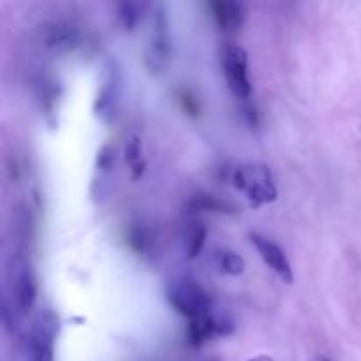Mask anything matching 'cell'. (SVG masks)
Listing matches in <instances>:
<instances>
[{
	"instance_id": "1",
	"label": "cell",
	"mask_w": 361,
	"mask_h": 361,
	"mask_svg": "<svg viewBox=\"0 0 361 361\" xmlns=\"http://www.w3.org/2000/svg\"><path fill=\"white\" fill-rule=\"evenodd\" d=\"M231 182L236 190L245 194L250 205L259 208L263 205L277 201L279 190L272 171L265 164H243L233 171Z\"/></svg>"
},
{
	"instance_id": "2",
	"label": "cell",
	"mask_w": 361,
	"mask_h": 361,
	"mask_svg": "<svg viewBox=\"0 0 361 361\" xmlns=\"http://www.w3.org/2000/svg\"><path fill=\"white\" fill-rule=\"evenodd\" d=\"M168 303L189 321L206 316L213 310V300L208 291L189 277L175 279L166 287Z\"/></svg>"
},
{
	"instance_id": "3",
	"label": "cell",
	"mask_w": 361,
	"mask_h": 361,
	"mask_svg": "<svg viewBox=\"0 0 361 361\" xmlns=\"http://www.w3.org/2000/svg\"><path fill=\"white\" fill-rule=\"evenodd\" d=\"M59 328V316L49 309L41 310L32 321L25 339V361H55Z\"/></svg>"
},
{
	"instance_id": "4",
	"label": "cell",
	"mask_w": 361,
	"mask_h": 361,
	"mask_svg": "<svg viewBox=\"0 0 361 361\" xmlns=\"http://www.w3.org/2000/svg\"><path fill=\"white\" fill-rule=\"evenodd\" d=\"M220 68L227 86L233 95L247 101L252 95V85L249 78V55L242 46L229 45L220 53Z\"/></svg>"
},
{
	"instance_id": "5",
	"label": "cell",
	"mask_w": 361,
	"mask_h": 361,
	"mask_svg": "<svg viewBox=\"0 0 361 361\" xmlns=\"http://www.w3.org/2000/svg\"><path fill=\"white\" fill-rule=\"evenodd\" d=\"M123 78L118 63L108 62L102 72L101 86L97 90L95 102H93V113L102 122L112 123L118 115L120 102H122Z\"/></svg>"
},
{
	"instance_id": "6",
	"label": "cell",
	"mask_w": 361,
	"mask_h": 361,
	"mask_svg": "<svg viewBox=\"0 0 361 361\" xmlns=\"http://www.w3.org/2000/svg\"><path fill=\"white\" fill-rule=\"evenodd\" d=\"M9 282H11L13 305L20 314L30 312L38 302V280L34 270L23 256H15L9 265Z\"/></svg>"
},
{
	"instance_id": "7",
	"label": "cell",
	"mask_w": 361,
	"mask_h": 361,
	"mask_svg": "<svg viewBox=\"0 0 361 361\" xmlns=\"http://www.w3.org/2000/svg\"><path fill=\"white\" fill-rule=\"evenodd\" d=\"M171 60V36H169L168 15L162 6H159L153 15V30L150 38L148 49H146L145 63L150 72L159 75L168 68Z\"/></svg>"
},
{
	"instance_id": "8",
	"label": "cell",
	"mask_w": 361,
	"mask_h": 361,
	"mask_svg": "<svg viewBox=\"0 0 361 361\" xmlns=\"http://www.w3.org/2000/svg\"><path fill=\"white\" fill-rule=\"evenodd\" d=\"M235 333V321L227 312H217L212 310L206 316L198 317L189 323L187 337L189 344L194 347H199L210 340L222 339Z\"/></svg>"
},
{
	"instance_id": "9",
	"label": "cell",
	"mask_w": 361,
	"mask_h": 361,
	"mask_svg": "<svg viewBox=\"0 0 361 361\" xmlns=\"http://www.w3.org/2000/svg\"><path fill=\"white\" fill-rule=\"evenodd\" d=\"M250 243L256 247L257 254L261 256V259L265 261V265L279 277L282 282L293 284L294 273L291 268V263L287 259L284 249H280L273 240H270L268 236L259 235V233H250Z\"/></svg>"
},
{
	"instance_id": "10",
	"label": "cell",
	"mask_w": 361,
	"mask_h": 361,
	"mask_svg": "<svg viewBox=\"0 0 361 361\" xmlns=\"http://www.w3.org/2000/svg\"><path fill=\"white\" fill-rule=\"evenodd\" d=\"M79 29L66 20H53L41 26V41L43 45L53 52L66 53L72 52L79 46Z\"/></svg>"
},
{
	"instance_id": "11",
	"label": "cell",
	"mask_w": 361,
	"mask_h": 361,
	"mask_svg": "<svg viewBox=\"0 0 361 361\" xmlns=\"http://www.w3.org/2000/svg\"><path fill=\"white\" fill-rule=\"evenodd\" d=\"M116 166V150L112 145H102L95 157V176L92 180L90 196L95 203H101L108 198L112 189V176Z\"/></svg>"
},
{
	"instance_id": "12",
	"label": "cell",
	"mask_w": 361,
	"mask_h": 361,
	"mask_svg": "<svg viewBox=\"0 0 361 361\" xmlns=\"http://www.w3.org/2000/svg\"><path fill=\"white\" fill-rule=\"evenodd\" d=\"M208 11L213 23L224 34H236L245 23V8L233 0H213L208 2Z\"/></svg>"
},
{
	"instance_id": "13",
	"label": "cell",
	"mask_w": 361,
	"mask_h": 361,
	"mask_svg": "<svg viewBox=\"0 0 361 361\" xmlns=\"http://www.w3.org/2000/svg\"><path fill=\"white\" fill-rule=\"evenodd\" d=\"M127 243L139 257L143 259H152L157 252V238L153 231L145 224H132L127 233Z\"/></svg>"
},
{
	"instance_id": "14",
	"label": "cell",
	"mask_w": 361,
	"mask_h": 361,
	"mask_svg": "<svg viewBox=\"0 0 361 361\" xmlns=\"http://www.w3.org/2000/svg\"><path fill=\"white\" fill-rule=\"evenodd\" d=\"M123 159H125L132 180H139L145 175L146 160L143 155V143L139 136L132 135L127 138L125 146H123Z\"/></svg>"
},
{
	"instance_id": "15",
	"label": "cell",
	"mask_w": 361,
	"mask_h": 361,
	"mask_svg": "<svg viewBox=\"0 0 361 361\" xmlns=\"http://www.w3.org/2000/svg\"><path fill=\"white\" fill-rule=\"evenodd\" d=\"M187 208L190 210V213L198 212H210V213H236L235 205L224 201V199L217 198L213 194H196L194 198H190Z\"/></svg>"
},
{
	"instance_id": "16",
	"label": "cell",
	"mask_w": 361,
	"mask_h": 361,
	"mask_svg": "<svg viewBox=\"0 0 361 361\" xmlns=\"http://www.w3.org/2000/svg\"><path fill=\"white\" fill-rule=\"evenodd\" d=\"M148 6L141 4V2H122L116 8V20L118 25L122 26L125 32H135L139 26V23L145 18V13Z\"/></svg>"
},
{
	"instance_id": "17",
	"label": "cell",
	"mask_w": 361,
	"mask_h": 361,
	"mask_svg": "<svg viewBox=\"0 0 361 361\" xmlns=\"http://www.w3.org/2000/svg\"><path fill=\"white\" fill-rule=\"evenodd\" d=\"M213 265L224 275H242L245 272V259L231 249H217L213 252Z\"/></svg>"
},
{
	"instance_id": "18",
	"label": "cell",
	"mask_w": 361,
	"mask_h": 361,
	"mask_svg": "<svg viewBox=\"0 0 361 361\" xmlns=\"http://www.w3.org/2000/svg\"><path fill=\"white\" fill-rule=\"evenodd\" d=\"M206 243V227L201 222H192L187 229V242H185V256L187 259L192 261L203 252Z\"/></svg>"
},
{
	"instance_id": "19",
	"label": "cell",
	"mask_w": 361,
	"mask_h": 361,
	"mask_svg": "<svg viewBox=\"0 0 361 361\" xmlns=\"http://www.w3.org/2000/svg\"><path fill=\"white\" fill-rule=\"evenodd\" d=\"M55 82H43V90H41V102L43 108L48 112V115H53L55 112L56 99H59V86H55Z\"/></svg>"
},
{
	"instance_id": "20",
	"label": "cell",
	"mask_w": 361,
	"mask_h": 361,
	"mask_svg": "<svg viewBox=\"0 0 361 361\" xmlns=\"http://www.w3.org/2000/svg\"><path fill=\"white\" fill-rule=\"evenodd\" d=\"M178 99H180V105H182V109L187 113V115L190 116L199 115V105L192 93L187 92V90H182V92L178 93Z\"/></svg>"
},
{
	"instance_id": "21",
	"label": "cell",
	"mask_w": 361,
	"mask_h": 361,
	"mask_svg": "<svg viewBox=\"0 0 361 361\" xmlns=\"http://www.w3.org/2000/svg\"><path fill=\"white\" fill-rule=\"evenodd\" d=\"M247 361H275V360H273L272 356H268V354H259V356H254Z\"/></svg>"
},
{
	"instance_id": "22",
	"label": "cell",
	"mask_w": 361,
	"mask_h": 361,
	"mask_svg": "<svg viewBox=\"0 0 361 361\" xmlns=\"http://www.w3.org/2000/svg\"><path fill=\"white\" fill-rule=\"evenodd\" d=\"M201 361H220V360H217V358H208V360H201Z\"/></svg>"
},
{
	"instance_id": "23",
	"label": "cell",
	"mask_w": 361,
	"mask_h": 361,
	"mask_svg": "<svg viewBox=\"0 0 361 361\" xmlns=\"http://www.w3.org/2000/svg\"><path fill=\"white\" fill-rule=\"evenodd\" d=\"M321 361H332V360H328V358H321Z\"/></svg>"
}]
</instances>
